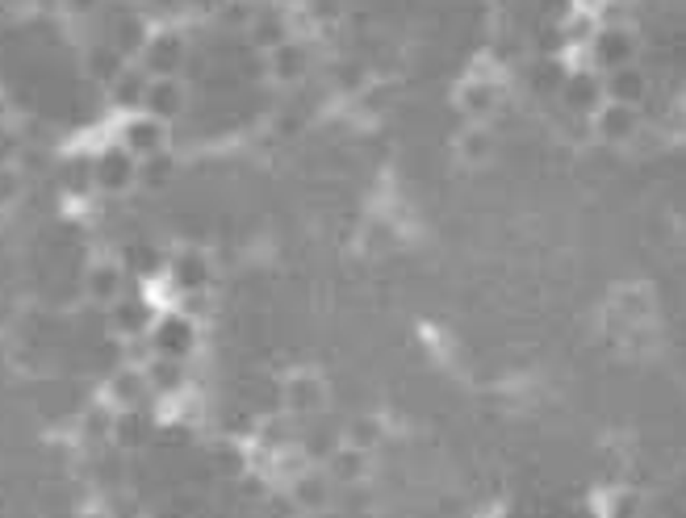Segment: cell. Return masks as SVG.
Wrapping results in <instances>:
<instances>
[{"label": "cell", "instance_id": "484cf974", "mask_svg": "<svg viewBox=\"0 0 686 518\" xmlns=\"http://www.w3.org/2000/svg\"><path fill=\"white\" fill-rule=\"evenodd\" d=\"M118 47H121V50H143V47H147V34H143V22H121V34H118Z\"/></svg>", "mask_w": 686, "mask_h": 518}, {"label": "cell", "instance_id": "7c38bea8", "mask_svg": "<svg viewBox=\"0 0 686 518\" xmlns=\"http://www.w3.org/2000/svg\"><path fill=\"white\" fill-rule=\"evenodd\" d=\"M172 272H176L181 293H205V285H209V259L201 251H184Z\"/></svg>", "mask_w": 686, "mask_h": 518}, {"label": "cell", "instance_id": "d6986e66", "mask_svg": "<svg viewBox=\"0 0 686 518\" xmlns=\"http://www.w3.org/2000/svg\"><path fill=\"white\" fill-rule=\"evenodd\" d=\"M147 84H151V75L147 72H121L118 75V84H113V101H118V105H143V97H147Z\"/></svg>", "mask_w": 686, "mask_h": 518}, {"label": "cell", "instance_id": "3957f363", "mask_svg": "<svg viewBox=\"0 0 686 518\" xmlns=\"http://www.w3.org/2000/svg\"><path fill=\"white\" fill-rule=\"evenodd\" d=\"M594 130H599V138H607V143H632L637 130H640L637 105H615V101H607V105L594 113Z\"/></svg>", "mask_w": 686, "mask_h": 518}, {"label": "cell", "instance_id": "ba28073f", "mask_svg": "<svg viewBox=\"0 0 686 518\" xmlns=\"http://www.w3.org/2000/svg\"><path fill=\"white\" fill-rule=\"evenodd\" d=\"M306 59H310V50L301 47V42H281V47L268 50V67H272V75L277 80H285V84H293L298 75H306Z\"/></svg>", "mask_w": 686, "mask_h": 518}, {"label": "cell", "instance_id": "603a6c76", "mask_svg": "<svg viewBox=\"0 0 686 518\" xmlns=\"http://www.w3.org/2000/svg\"><path fill=\"white\" fill-rule=\"evenodd\" d=\"M143 393H147V376L143 373H118L113 376V398H118L121 406H134Z\"/></svg>", "mask_w": 686, "mask_h": 518}, {"label": "cell", "instance_id": "7a4b0ae2", "mask_svg": "<svg viewBox=\"0 0 686 518\" xmlns=\"http://www.w3.org/2000/svg\"><path fill=\"white\" fill-rule=\"evenodd\" d=\"M594 59H599V67H607V72L632 67V59H637V38H632V30H624V25L599 30V34H594Z\"/></svg>", "mask_w": 686, "mask_h": 518}, {"label": "cell", "instance_id": "6da1fadb", "mask_svg": "<svg viewBox=\"0 0 686 518\" xmlns=\"http://www.w3.org/2000/svg\"><path fill=\"white\" fill-rule=\"evenodd\" d=\"M151 351L156 356H168V360H184L189 351H193L197 343V330L189 318H181V313H172V318H164V322H151Z\"/></svg>", "mask_w": 686, "mask_h": 518}, {"label": "cell", "instance_id": "7402d4cb", "mask_svg": "<svg viewBox=\"0 0 686 518\" xmlns=\"http://www.w3.org/2000/svg\"><path fill=\"white\" fill-rule=\"evenodd\" d=\"M490 134L482 130V126H469V130L460 134V155L469 159V163H486L490 159Z\"/></svg>", "mask_w": 686, "mask_h": 518}, {"label": "cell", "instance_id": "f546056e", "mask_svg": "<svg viewBox=\"0 0 686 518\" xmlns=\"http://www.w3.org/2000/svg\"><path fill=\"white\" fill-rule=\"evenodd\" d=\"M138 272H143V277H151V272H159V255L156 251H138Z\"/></svg>", "mask_w": 686, "mask_h": 518}, {"label": "cell", "instance_id": "5b68a950", "mask_svg": "<svg viewBox=\"0 0 686 518\" xmlns=\"http://www.w3.org/2000/svg\"><path fill=\"white\" fill-rule=\"evenodd\" d=\"M143 55H147V72L156 75H172L176 67H181V59H184V42L176 34H159V38H147V47H143Z\"/></svg>", "mask_w": 686, "mask_h": 518}, {"label": "cell", "instance_id": "277c9868", "mask_svg": "<svg viewBox=\"0 0 686 518\" xmlns=\"http://www.w3.org/2000/svg\"><path fill=\"white\" fill-rule=\"evenodd\" d=\"M143 105L151 109V118L172 121V118H176V113L184 109V88L176 84L172 75H159V80H151V84H147Z\"/></svg>", "mask_w": 686, "mask_h": 518}, {"label": "cell", "instance_id": "ac0fdd59", "mask_svg": "<svg viewBox=\"0 0 686 518\" xmlns=\"http://www.w3.org/2000/svg\"><path fill=\"white\" fill-rule=\"evenodd\" d=\"M113 322H118V330H126V335H143V330H151V310H147L143 302H118Z\"/></svg>", "mask_w": 686, "mask_h": 518}, {"label": "cell", "instance_id": "8992f818", "mask_svg": "<svg viewBox=\"0 0 686 518\" xmlns=\"http://www.w3.org/2000/svg\"><path fill=\"white\" fill-rule=\"evenodd\" d=\"M602 92H607V101H615V105H640L645 92H649V80H645L640 67H615V72L607 75Z\"/></svg>", "mask_w": 686, "mask_h": 518}, {"label": "cell", "instance_id": "4dcf8cb0", "mask_svg": "<svg viewBox=\"0 0 686 518\" xmlns=\"http://www.w3.org/2000/svg\"><path fill=\"white\" fill-rule=\"evenodd\" d=\"M76 9H88V4H97V0H72Z\"/></svg>", "mask_w": 686, "mask_h": 518}, {"label": "cell", "instance_id": "f1b7e54d", "mask_svg": "<svg viewBox=\"0 0 686 518\" xmlns=\"http://www.w3.org/2000/svg\"><path fill=\"white\" fill-rule=\"evenodd\" d=\"M218 469L222 472H243V452L239 447H222V452H218Z\"/></svg>", "mask_w": 686, "mask_h": 518}, {"label": "cell", "instance_id": "30bf717a", "mask_svg": "<svg viewBox=\"0 0 686 518\" xmlns=\"http://www.w3.org/2000/svg\"><path fill=\"white\" fill-rule=\"evenodd\" d=\"M290 497L298 510H323L331 502V481H326L323 472H298Z\"/></svg>", "mask_w": 686, "mask_h": 518}, {"label": "cell", "instance_id": "52a82bcc", "mask_svg": "<svg viewBox=\"0 0 686 518\" xmlns=\"http://www.w3.org/2000/svg\"><path fill=\"white\" fill-rule=\"evenodd\" d=\"M164 134H168V126L159 118H138L126 126V151L130 155H159L164 151Z\"/></svg>", "mask_w": 686, "mask_h": 518}, {"label": "cell", "instance_id": "e0dca14e", "mask_svg": "<svg viewBox=\"0 0 686 518\" xmlns=\"http://www.w3.org/2000/svg\"><path fill=\"white\" fill-rule=\"evenodd\" d=\"M381 439H386V426H381V418H373V414H369V418H356L348 426V447H356V452H373Z\"/></svg>", "mask_w": 686, "mask_h": 518}, {"label": "cell", "instance_id": "83f0119b", "mask_svg": "<svg viewBox=\"0 0 686 518\" xmlns=\"http://www.w3.org/2000/svg\"><path fill=\"white\" fill-rule=\"evenodd\" d=\"M93 72L97 75H121L118 50H101V55H93Z\"/></svg>", "mask_w": 686, "mask_h": 518}, {"label": "cell", "instance_id": "9a60e30c", "mask_svg": "<svg viewBox=\"0 0 686 518\" xmlns=\"http://www.w3.org/2000/svg\"><path fill=\"white\" fill-rule=\"evenodd\" d=\"M364 472H369V452H356V447H339L335 456H331V477L343 485H356L364 481Z\"/></svg>", "mask_w": 686, "mask_h": 518}, {"label": "cell", "instance_id": "9c48e42d", "mask_svg": "<svg viewBox=\"0 0 686 518\" xmlns=\"http://www.w3.org/2000/svg\"><path fill=\"white\" fill-rule=\"evenodd\" d=\"M285 406H290L293 414H314L323 406V381L314 373H298L290 385H285Z\"/></svg>", "mask_w": 686, "mask_h": 518}, {"label": "cell", "instance_id": "ffe728a7", "mask_svg": "<svg viewBox=\"0 0 686 518\" xmlns=\"http://www.w3.org/2000/svg\"><path fill=\"white\" fill-rule=\"evenodd\" d=\"M88 289H93V297H101V302H113L121 293V272L113 264H97L88 272Z\"/></svg>", "mask_w": 686, "mask_h": 518}, {"label": "cell", "instance_id": "8fae6325", "mask_svg": "<svg viewBox=\"0 0 686 518\" xmlns=\"http://www.w3.org/2000/svg\"><path fill=\"white\" fill-rule=\"evenodd\" d=\"M138 176V163H134L130 151H109L105 159H101V168H97V180L105 184V189H126V184Z\"/></svg>", "mask_w": 686, "mask_h": 518}, {"label": "cell", "instance_id": "2e32d148", "mask_svg": "<svg viewBox=\"0 0 686 518\" xmlns=\"http://www.w3.org/2000/svg\"><path fill=\"white\" fill-rule=\"evenodd\" d=\"M494 105H498V92H494V84H486V80H473V84L460 88V109H465L469 118H486Z\"/></svg>", "mask_w": 686, "mask_h": 518}, {"label": "cell", "instance_id": "4fadbf2b", "mask_svg": "<svg viewBox=\"0 0 686 518\" xmlns=\"http://www.w3.org/2000/svg\"><path fill=\"white\" fill-rule=\"evenodd\" d=\"M147 389H159V393H181L184 385V364L181 360H168V356H156L151 368H147Z\"/></svg>", "mask_w": 686, "mask_h": 518}, {"label": "cell", "instance_id": "cb8c5ba5", "mask_svg": "<svg viewBox=\"0 0 686 518\" xmlns=\"http://www.w3.org/2000/svg\"><path fill=\"white\" fill-rule=\"evenodd\" d=\"M113 435H118L121 447L143 443V418H138V414H121V418L113 422Z\"/></svg>", "mask_w": 686, "mask_h": 518}, {"label": "cell", "instance_id": "5bb4252c", "mask_svg": "<svg viewBox=\"0 0 686 518\" xmlns=\"http://www.w3.org/2000/svg\"><path fill=\"white\" fill-rule=\"evenodd\" d=\"M561 92H566V105H574V109H599V97H602V84L594 80L590 72H578V75H569L566 84H561Z\"/></svg>", "mask_w": 686, "mask_h": 518}, {"label": "cell", "instance_id": "d4e9b609", "mask_svg": "<svg viewBox=\"0 0 686 518\" xmlns=\"http://www.w3.org/2000/svg\"><path fill=\"white\" fill-rule=\"evenodd\" d=\"M172 176V159L159 151V155H147V168H143V180L147 184H159V180H168Z\"/></svg>", "mask_w": 686, "mask_h": 518}, {"label": "cell", "instance_id": "4316f807", "mask_svg": "<svg viewBox=\"0 0 686 518\" xmlns=\"http://www.w3.org/2000/svg\"><path fill=\"white\" fill-rule=\"evenodd\" d=\"M637 514H640V497L637 494H615L611 518H637Z\"/></svg>", "mask_w": 686, "mask_h": 518}, {"label": "cell", "instance_id": "44dd1931", "mask_svg": "<svg viewBox=\"0 0 686 518\" xmlns=\"http://www.w3.org/2000/svg\"><path fill=\"white\" fill-rule=\"evenodd\" d=\"M252 38H255V42H260L264 50L281 47V42H285V22H281L277 13H268V17L260 13V17L252 22Z\"/></svg>", "mask_w": 686, "mask_h": 518}]
</instances>
